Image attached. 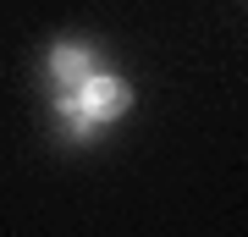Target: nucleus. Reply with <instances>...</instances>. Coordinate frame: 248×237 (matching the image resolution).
I'll return each mask as SVG.
<instances>
[{
    "label": "nucleus",
    "mask_w": 248,
    "mask_h": 237,
    "mask_svg": "<svg viewBox=\"0 0 248 237\" xmlns=\"http://www.w3.org/2000/svg\"><path fill=\"white\" fill-rule=\"evenodd\" d=\"M78 111L89 116V122H116V116H127V105H133V88H127L122 78H116V72H89V83L78 88Z\"/></svg>",
    "instance_id": "f257e3e1"
},
{
    "label": "nucleus",
    "mask_w": 248,
    "mask_h": 237,
    "mask_svg": "<svg viewBox=\"0 0 248 237\" xmlns=\"http://www.w3.org/2000/svg\"><path fill=\"white\" fill-rule=\"evenodd\" d=\"M89 72H94V55L83 50V44H55L50 50V78L61 83V94H78V88L89 83Z\"/></svg>",
    "instance_id": "f03ea898"
}]
</instances>
